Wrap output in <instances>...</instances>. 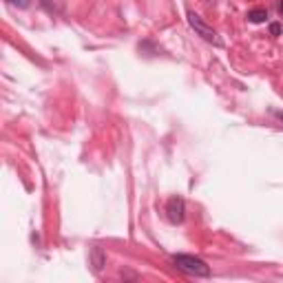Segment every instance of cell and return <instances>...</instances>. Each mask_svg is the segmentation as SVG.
Here are the masks:
<instances>
[{
  "mask_svg": "<svg viewBox=\"0 0 283 283\" xmlns=\"http://www.w3.org/2000/svg\"><path fill=\"white\" fill-rule=\"evenodd\" d=\"M166 217L173 226L184 224V219H186V201H184L181 195H173L166 201Z\"/></svg>",
  "mask_w": 283,
  "mask_h": 283,
  "instance_id": "obj_3",
  "label": "cell"
},
{
  "mask_svg": "<svg viewBox=\"0 0 283 283\" xmlns=\"http://www.w3.org/2000/svg\"><path fill=\"white\" fill-rule=\"evenodd\" d=\"M42 5V9H47L49 13H53V16H60V13H65L67 9V3L65 0H38Z\"/></svg>",
  "mask_w": 283,
  "mask_h": 283,
  "instance_id": "obj_5",
  "label": "cell"
},
{
  "mask_svg": "<svg viewBox=\"0 0 283 283\" xmlns=\"http://www.w3.org/2000/svg\"><path fill=\"white\" fill-rule=\"evenodd\" d=\"M89 264H91V270H93L95 274H100L104 270L106 266V252L102 250L100 246H93L89 252Z\"/></svg>",
  "mask_w": 283,
  "mask_h": 283,
  "instance_id": "obj_4",
  "label": "cell"
},
{
  "mask_svg": "<svg viewBox=\"0 0 283 283\" xmlns=\"http://www.w3.org/2000/svg\"><path fill=\"white\" fill-rule=\"evenodd\" d=\"M270 115H274L279 119V122H283V111H279V109H270Z\"/></svg>",
  "mask_w": 283,
  "mask_h": 283,
  "instance_id": "obj_9",
  "label": "cell"
},
{
  "mask_svg": "<svg viewBox=\"0 0 283 283\" xmlns=\"http://www.w3.org/2000/svg\"><path fill=\"white\" fill-rule=\"evenodd\" d=\"M281 31H283L281 23H272L270 25V35H274V38H277V35H281Z\"/></svg>",
  "mask_w": 283,
  "mask_h": 283,
  "instance_id": "obj_8",
  "label": "cell"
},
{
  "mask_svg": "<svg viewBox=\"0 0 283 283\" xmlns=\"http://www.w3.org/2000/svg\"><path fill=\"white\" fill-rule=\"evenodd\" d=\"M5 3L16 7V9H29V7H31V0H5Z\"/></svg>",
  "mask_w": 283,
  "mask_h": 283,
  "instance_id": "obj_7",
  "label": "cell"
},
{
  "mask_svg": "<svg viewBox=\"0 0 283 283\" xmlns=\"http://www.w3.org/2000/svg\"><path fill=\"white\" fill-rule=\"evenodd\" d=\"M186 20H188V25H190V29H193L199 38H204L206 42H210V45H215V47H224V40L219 38V33L212 29L210 25L204 23V18L199 16V13H195V11H188L186 13Z\"/></svg>",
  "mask_w": 283,
  "mask_h": 283,
  "instance_id": "obj_2",
  "label": "cell"
},
{
  "mask_svg": "<svg viewBox=\"0 0 283 283\" xmlns=\"http://www.w3.org/2000/svg\"><path fill=\"white\" fill-rule=\"evenodd\" d=\"M173 266L179 272L188 274V277H197V279H208L210 277V266L199 257L193 254H173Z\"/></svg>",
  "mask_w": 283,
  "mask_h": 283,
  "instance_id": "obj_1",
  "label": "cell"
},
{
  "mask_svg": "<svg viewBox=\"0 0 283 283\" xmlns=\"http://www.w3.org/2000/svg\"><path fill=\"white\" fill-rule=\"evenodd\" d=\"M246 18H248V23H252V25H261V23H266V18H268V9H264V7H254V9H250L246 13Z\"/></svg>",
  "mask_w": 283,
  "mask_h": 283,
  "instance_id": "obj_6",
  "label": "cell"
},
{
  "mask_svg": "<svg viewBox=\"0 0 283 283\" xmlns=\"http://www.w3.org/2000/svg\"><path fill=\"white\" fill-rule=\"evenodd\" d=\"M277 11H279V16H281V18H283V0H281V3H279V5H277Z\"/></svg>",
  "mask_w": 283,
  "mask_h": 283,
  "instance_id": "obj_10",
  "label": "cell"
}]
</instances>
